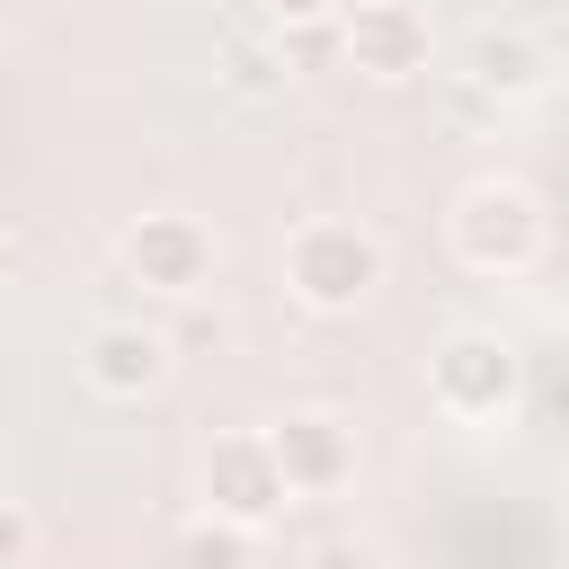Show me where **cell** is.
I'll list each match as a JSON object with an SVG mask.
<instances>
[{
    "label": "cell",
    "instance_id": "obj_9",
    "mask_svg": "<svg viewBox=\"0 0 569 569\" xmlns=\"http://www.w3.org/2000/svg\"><path fill=\"white\" fill-rule=\"evenodd\" d=\"M542 71H551V62H542V44H533L525 27H498V18H489V27L462 36V89H471V98H498V107H507V98H533Z\"/></svg>",
    "mask_w": 569,
    "mask_h": 569
},
{
    "label": "cell",
    "instance_id": "obj_10",
    "mask_svg": "<svg viewBox=\"0 0 569 569\" xmlns=\"http://www.w3.org/2000/svg\"><path fill=\"white\" fill-rule=\"evenodd\" d=\"M169 569H258V533L249 525H222V516H196L169 542Z\"/></svg>",
    "mask_w": 569,
    "mask_h": 569
},
{
    "label": "cell",
    "instance_id": "obj_8",
    "mask_svg": "<svg viewBox=\"0 0 569 569\" xmlns=\"http://www.w3.org/2000/svg\"><path fill=\"white\" fill-rule=\"evenodd\" d=\"M160 373H169V338L151 320H89V338H80V382L89 391L142 400V391H160Z\"/></svg>",
    "mask_w": 569,
    "mask_h": 569
},
{
    "label": "cell",
    "instance_id": "obj_3",
    "mask_svg": "<svg viewBox=\"0 0 569 569\" xmlns=\"http://www.w3.org/2000/svg\"><path fill=\"white\" fill-rule=\"evenodd\" d=\"M445 231H453V258L471 276H525L542 258V204H533L525 178H471L453 196Z\"/></svg>",
    "mask_w": 569,
    "mask_h": 569
},
{
    "label": "cell",
    "instance_id": "obj_13",
    "mask_svg": "<svg viewBox=\"0 0 569 569\" xmlns=\"http://www.w3.org/2000/svg\"><path fill=\"white\" fill-rule=\"evenodd\" d=\"M27 551H36V516L18 498H0V569H27Z\"/></svg>",
    "mask_w": 569,
    "mask_h": 569
},
{
    "label": "cell",
    "instance_id": "obj_5",
    "mask_svg": "<svg viewBox=\"0 0 569 569\" xmlns=\"http://www.w3.org/2000/svg\"><path fill=\"white\" fill-rule=\"evenodd\" d=\"M338 53H347V71L400 89V80H418V71L436 62V27H427L418 0H356V9L338 18Z\"/></svg>",
    "mask_w": 569,
    "mask_h": 569
},
{
    "label": "cell",
    "instance_id": "obj_7",
    "mask_svg": "<svg viewBox=\"0 0 569 569\" xmlns=\"http://www.w3.org/2000/svg\"><path fill=\"white\" fill-rule=\"evenodd\" d=\"M276 507H284V471H276L267 436H213L204 445V516L258 533Z\"/></svg>",
    "mask_w": 569,
    "mask_h": 569
},
{
    "label": "cell",
    "instance_id": "obj_14",
    "mask_svg": "<svg viewBox=\"0 0 569 569\" xmlns=\"http://www.w3.org/2000/svg\"><path fill=\"white\" fill-rule=\"evenodd\" d=\"M222 80H231V89H276V62L249 53V44H231V53H222Z\"/></svg>",
    "mask_w": 569,
    "mask_h": 569
},
{
    "label": "cell",
    "instance_id": "obj_1",
    "mask_svg": "<svg viewBox=\"0 0 569 569\" xmlns=\"http://www.w3.org/2000/svg\"><path fill=\"white\" fill-rule=\"evenodd\" d=\"M382 240L365 231V222H338V213H311V222H293V240H284V293L302 302V311H356V302H373V284H382Z\"/></svg>",
    "mask_w": 569,
    "mask_h": 569
},
{
    "label": "cell",
    "instance_id": "obj_4",
    "mask_svg": "<svg viewBox=\"0 0 569 569\" xmlns=\"http://www.w3.org/2000/svg\"><path fill=\"white\" fill-rule=\"evenodd\" d=\"M116 258H124V276H133L142 293L196 302V293L213 284V267H222V240H213L204 213H133L124 240H116Z\"/></svg>",
    "mask_w": 569,
    "mask_h": 569
},
{
    "label": "cell",
    "instance_id": "obj_11",
    "mask_svg": "<svg viewBox=\"0 0 569 569\" xmlns=\"http://www.w3.org/2000/svg\"><path fill=\"white\" fill-rule=\"evenodd\" d=\"M302 569H382V551H373L365 533H329V542H311Z\"/></svg>",
    "mask_w": 569,
    "mask_h": 569
},
{
    "label": "cell",
    "instance_id": "obj_15",
    "mask_svg": "<svg viewBox=\"0 0 569 569\" xmlns=\"http://www.w3.org/2000/svg\"><path fill=\"white\" fill-rule=\"evenodd\" d=\"M9 267H18V249H9V231H0V276H9Z\"/></svg>",
    "mask_w": 569,
    "mask_h": 569
},
{
    "label": "cell",
    "instance_id": "obj_12",
    "mask_svg": "<svg viewBox=\"0 0 569 569\" xmlns=\"http://www.w3.org/2000/svg\"><path fill=\"white\" fill-rule=\"evenodd\" d=\"M258 9H267V18H276V27L293 36V27H338V18L356 9V0H258Z\"/></svg>",
    "mask_w": 569,
    "mask_h": 569
},
{
    "label": "cell",
    "instance_id": "obj_6",
    "mask_svg": "<svg viewBox=\"0 0 569 569\" xmlns=\"http://www.w3.org/2000/svg\"><path fill=\"white\" fill-rule=\"evenodd\" d=\"M267 453L284 471V498H338L356 480V427L338 409H284L267 427Z\"/></svg>",
    "mask_w": 569,
    "mask_h": 569
},
{
    "label": "cell",
    "instance_id": "obj_2",
    "mask_svg": "<svg viewBox=\"0 0 569 569\" xmlns=\"http://www.w3.org/2000/svg\"><path fill=\"white\" fill-rule=\"evenodd\" d=\"M516 391H525L516 338H498V329H445V338L427 347V400H436L453 427H498V418L516 409Z\"/></svg>",
    "mask_w": 569,
    "mask_h": 569
}]
</instances>
